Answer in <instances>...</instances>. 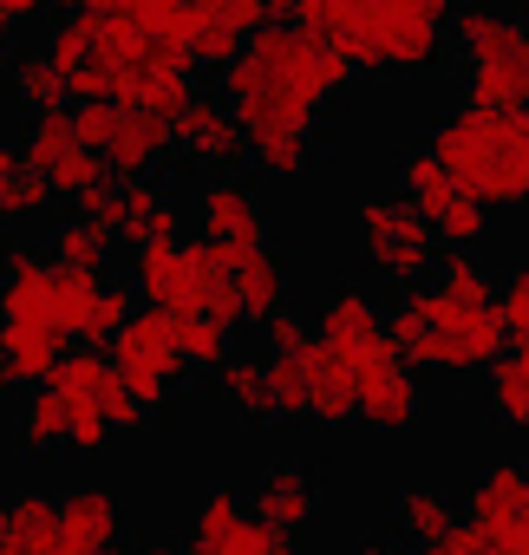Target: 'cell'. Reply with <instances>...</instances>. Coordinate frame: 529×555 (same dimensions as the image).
Returning a JSON list of instances; mask_svg holds the SVG:
<instances>
[{
	"label": "cell",
	"mask_w": 529,
	"mask_h": 555,
	"mask_svg": "<svg viewBox=\"0 0 529 555\" xmlns=\"http://www.w3.org/2000/svg\"><path fill=\"white\" fill-rule=\"evenodd\" d=\"M8 529H14V555H60V496H47V490L14 496Z\"/></svg>",
	"instance_id": "obj_27"
},
{
	"label": "cell",
	"mask_w": 529,
	"mask_h": 555,
	"mask_svg": "<svg viewBox=\"0 0 529 555\" xmlns=\"http://www.w3.org/2000/svg\"><path fill=\"white\" fill-rule=\"evenodd\" d=\"M392 529H399L405 542H418V548H444V542L464 529V516H457V503H451L444 490L418 483V490H405V496L392 503Z\"/></svg>",
	"instance_id": "obj_19"
},
{
	"label": "cell",
	"mask_w": 529,
	"mask_h": 555,
	"mask_svg": "<svg viewBox=\"0 0 529 555\" xmlns=\"http://www.w3.org/2000/svg\"><path fill=\"white\" fill-rule=\"evenodd\" d=\"M353 555H405V548H392V542H379V535H373V542H360Z\"/></svg>",
	"instance_id": "obj_51"
},
{
	"label": "cell",
	"mask_w": 529,
	"mask_h": 555,
	"mask_svg": "<svg viewBox=\"0 0 529 555\" xmlns=\"http://www.w3.org/2000/svg\"><path fill=\"white\" fill-rule=\"evenodd\" d=\"M0 353L14 360L21 386H47V379L60 373V360H66V340H60L53 327H21V321H0Z\"/></svg>",
	"instance_id": "obj_24"
},
{
	"label": "cell",
	"mask_w": 529,
	"mask_h": 555,
	"mask_svg": "<svg viewBox=\"0 0 529 555\" xmlns=\"http://www.w3.org/2000/svg\"><path fill=\"white\" fill-rule=\"evenodd\" d=\"M242 529H248V503L235 490H203V503L190 509V548L196 555H222Z\"/></svg>",
	"instance_id": "obj_25"
},
{
	"label": "cell",
	"mask_w": 529,
	"mask_h": 555,
	"mask_svg": "<svg viewBox=\"0 0 529 555\" xmlns=\"http://www.w3.org/2000/svg\"><path fill=\"white\" fill-rule=\"evenodd\" d=\"M53 196L60 190L27 164L21 144H0V222H34V216L53 209Z\"/></svg>",
	"instance_id": "obj_20"
},
{
	"label": "cell",
	"mask_w": 529,
	"mask_h": 555,
	"mask_svg": "<svg viewBox=\"0 0 529 555\" xmlns=\"http://www.w3.org/2000/svg\"><path fill=\"white\" fill-rule=\"evenodd\" d=\"M118 555H196V548H190V542H183V548H177V542H157V548H118Z\"/></svg>",
	"instance_id": "obj_48"
},
{
	"label": "cell",
	"mask_w": 529,
	"mask_h": 555,
	"mask_svg": "<svg viewBox=\"0 0 529 555\" xmlns=\"http://www.w3.org/2000/svg\"><path fill=\"white\" fill-rule=\"evenodd\" d=\"M0 555H14V529H8V503H0Z\"/></svg>",
	"instance_id": "obj_52"
},
{
	"label": "cell",
	"mask_w": 529,
	"mask_h": 555,
	"mask_svg": "<svg viewBox=\"0 0 529 555\" xmlns=\"http://www.w3.org/2000/svg\"><path fill=\"white\" fill-rule=\"evenodd\" d=\"M177 229H183V216H177V203L164 196V183L131 177V183H125L118 242H131V255H138V248H151V242H177Z\"/></svg>",
	"instance_id": "obj_17"
},
{
	"label": "cell",
	"mask_w": 529,
	"mask_h": 555,
	"mask_svg": "<svg viewBox=\"0 0 529 555\" xmlns=\"http://www.w3.org/2000/svg\"><path fill=\"white\" fill-rule=\"evenodd\" d=\"M170 144H177V138H170V118H157V112H125V125H118V138H112V151H105V164H112L118 183H131V177H151V164H157Z\"/></svg>",
	"instance_id": "obj_18"
},
{
	"label": "cell",
	"mask_w": 529,
	"mask_h": 555,
	"mask_svg": "<svg viewBox=\"0 0 529 555\" xmlns=\"http://www.w3.org/2000/svg\"><path fill=\"white\" fill-rule=\"evenodd\" d=\"M131 301H138V288H131V282H105V295H99V308H92V321H86L79 347H92V353H112V340H118V334H125V321L138 314Z\"/></svg>",
	"instance_id": "obj_34"
},
{
	"label": "cell",
	"mask_w": 529,
	"mask_h": 555,
	"mask_svg": "<svg viewBox=\"0 0 529 555\" xmlns=\"http://www.w3.org/2000/svg\"><path fill=\"white\" fill-rule=\"evenodd\" d=\"M125 535V503L99 483L60 496V555H118Z\"/></svg>",
	"instance_id": "obj_15"
},
{
	"label": "cell",
	"mask_w": 529,
	"mask_h": 555,
	"mask_svg": "<svg viewBox=\"0 0 529 555\" xmlns=\"http://www.w3.org/2000/svg\"><path fill=\"white\" fill-rule=\"evenodd\" d=\"M301 14V0H269V21H295Z\"/></svg>",
	"instance_id": "obj_50"
},
{
	"label": "cell",
	"mask_w": 529,
	"mask_h": 555,
	"mask_svg": "<svg viewBox=\"0 0 529 555\" xmlns=\"http://www.w3.org/2000/svg\"><path fill=\"white\" fill-rule=\"evenodd\" d=\"M431 288H444L451 301H470V308L503 301V288L490 282V268L477 261V248H444V255H438V274H431Z\"/></svg>",
	"instance_id": "obj_29"
},
{
	"label": "cell",
	"mask_w": 529,
	"mask_h": 555,
	"mask_svg": "<svg viewBox=\"0 0 529 555\" xmlns=\"http://www.w3.org/2000/svg\"><path fill=\"white\" fill-rule=\"evenodd\" d=\"M112 248H118V235H105V229H92V222H79V216H66V222L53 229V261H60V268L105 274V268H112Z\"/></svg>",
	"instance_id": "obj_30"
},
{
	"label": "cell",
	"mask_w": 529,
	"mask_h": 555,
	"mask_svg": "<svg viewBox=\"0 0 529 555\" xmlns=\"http://www.w3.org/2000/svg\"><path fill=\"white\" fill-rule=\"evenodd\" d=\"M14 386H21V373H14V360L0 353V399H14Z\"/></svg>",
	"instance_id": "obj_47"
},
{
	"label": "cell",
	"mask_w": 529,
	"mask_h": 555,
	"mask_svg": "<svg viewBox=\"0 0 529 555\" xmlns=\"http://www.w3.org/2000/svg\"><path fill=\"white\" fill-rule=\"evenodd\" d=\"M399 183H405V203H412L431 229H438V216L464 196V190H457V177L438 164V151H431V144H418V151H405V157H399Z\"/></svg>",
	"instance_id": "obj_22"
},
{
	"label": "cell",
	"mask_w": 529,
	"mask_h": 555,
	"mask_svg": "<svg viewBox=\"0 0 529 555\" xmlns=\"http://www.w3.org/2000/svg\"><path fill=\"white\" fill-rule=\"evenodd\" d=\"M483 229H490V209H483L477 196H457V203L438 216V242H444V248H477Z\"/></svg>",
	"instance_id": "obj_38"
},
{
	"label": "cell",
	"mask_w": 529,
	"mask_h": 555,
	"mask_svg": "<svg viewBox=\"0 0 529 555\" xmlns=\"http://www.w3.org/2000/svg\"><path fill=\"white\" fill-rule=\"evenodd\" d=\"M483 399H490V412H496V425H529V373L516 366V353H503L490 373H483Z\"/></svg>",
	"instance_id": "obj_32"
},
{
	"label": "cell",
	"mask_w": 529,
	"mask_h": 555,
	"mask_svg": "<svg viewBox=\"0 0 529 555\" xmlns=\"http://www.w3.org/2000/svg\"><path fill=\"white\" fill-rule=\"evenodd\" d=\"M196 27H229V34H261L269 27V0H183Z\"/></svg>",
	"instance_id": "obj_36"
},
{
	"label": "cell",
	"mask_w": 529,
	"mask_h": 555,
	"mask_svg": "<svg viewBox=\"0 0 529 555\" xmlns=\"http://www.w3.org/2000/svg\"><path fill=\"white\" fill-rule=\"evenodd\" d=\"M21 151H27V164H34L60 196H73V203H79L86 190L112 183V177H105L112 164H105L99 151H86V144H79V105L34 112V131H27V144H21Z\"/></svg>",
	"instance_id": "obj_9"
},
{
	"label": "cell",
	"mask_w": 529,
	"mask_h": 555,
	"mask_svg": "<svg viewBox=\"0 0 529 555\" xmlns=\"http://www.w3.org/2000/svg\"><path fill=\"white\" fill-rule=\"evenodd\" d=\"M451 47L464 60V99L490 112H529V21L496 0H457Z\"/></svg>",
	"instance_id": "obj_4"
},
{
	"label": "cell",
	"mask_w": 529,
	"mask_h": 555,
	"mask_svg": "<svg viewBox=\"0 0 529 555\" xmlns=\"http://www.w3.org/2000/svg\"><path fill=\"white\" fill-rule=\"evenodd\" d=\"M255 164L269 177H308L321 164V131H295V138H269L255 144Z\"/></svg>",
	"instance_id": "obj_37"
},
{
	"label": "cell",
	"mask_w": 529,
	"mask_h": 555,
	"mask_svg": "<svg viewBox=\"0 0 529 555\" xmlns=\"http://www.w3.org/2000/svg\"><path fill=\"white\" fill-rule=\"evenodd\" d=\"M418 555H444V548H418Z\"/></svg>",
	"instance_id": "obj_53"
},
{
	"label": "cell",
	"mask_w": 529,
	"mask_h": 555,
	"mask_svg": "<svg viewBox=\"0 0 529 555\" xmlns=\"http://www.w3.org/2000/svg\"><path fill=\"white\" fill-rule=\"evenodd\" d=\"M261 334H269V347H275V353H301V347L314 340V321H301L295 308H282V314H275L269 327H261Z\"/></svg>",
	"instance_id": "obj_44"
},
{
	"label": "cell",
	"mask_w": 529,
	"mask_h": 555,
	"mask_svg": "<svg viewBox=\"0 0 529 555\" xmlns=\"http://www.w3.org/2000/svg\"><path fill=\"white\" fill-rule=\"evenodd\" d=\"M464 509L503 555H529V464H490Z\"/></svg>",
	"instance_id": "obj_12"
},
{
	"label": "cell",
	"mask_w": 529,
	"mask_h": 555,
	"mask_svg": "<svg viewBox=\"0 0 529 555\" xmlns=\"http://www.w3.org/2000/svg\"><path fill=\"white\" fill-rule=\"evenodd\" d=\"M444 555H503V548H496V542H490V535H483L477 522H464V529H457V535L444 542Z\"/></svg>",
	"instance_id": "obj_45"
},
{
	"label": "cell",
	"mask_w": 529,
	"mask_h": 555,
	"mask_svg": "<svg viewBox=\"0 0 529 555\" xmlns=\"http://www.w3.org/2000/svg\"><path fill=\"white\" fill-rule=\"evenodd\" d=\"M386 327H392V347L405 353L412 373H451V379H470V373H490L503 353H509V327H503V308H470V301H451L444 288H405L392 308H386Z\"/></svg>",
	"instance_id": "obj_2"
},
{
	"label": "cell",
	"mask_w": 529,
	"mask_h": 555,
	"mask_svg": "<svg viewBox=\"0 0 529 555\" xmlns=\"http://www.w3.org/2000/svg\"><path fill=\"white\" fill-rule=\"evenodd\" d=\"M516 353H529V347H516Z\"/></svg>",
	"instance_id": "obj_54"
},
{
	"label": "cell",
	"mask_w": 529,
	"mask_h": 555,
	"mask_svg": "<svg viewBox=\"0 0 529 555\" xmlns=\"http://www.w3.org/2000/svg\"><path fill=\"white\" fill-rule=\"evenodd\" d=\"M222 399L248 418V425H275V392H269V360H255V353H235L222 373H216Z\"/></svg>",
	"instance_id": "obj_26"
},
{
	"label": "cell",
	"mask_w": 529,
	"mask_h": 555,
	"mask_svg": "<svg viewBox=\"0 0 529 555\" xmlns=\"http://www.w3.org/2000/svg\"><path fill=\"white\" fill-rule=\"evenodd\" d=\"M269 392H275V418H282V425L314 418V412H308V373H301V353H269Z\"/></svg>",
	"instance_id": "obj_35"
},
{
	"label": "cell",
	"mask_w": 529,
	"mask_h": 555,
	"mask_svg": "<svg viewBox=\"0 0 529 555\" xmlns=\"http://www.w3.org/2000/svg\"><path fill=\"white\" fill-rule=\"evenodd\" d=\"M222 86H229V112L242 118V131L255 144H269V138L314 131V118L353 86V60L314 40L301 21H269L261 34L242 40Z\"/></svg>",
	"instance_id": "obj_1"
},
{
	"label": "cell",
	"mask_w": 529,
	"mask_h": 555,
	"mask_svg": "<svg viewBox=\"0 0 529 555\" xmlns=\"http://www.w3.org/2000/svg\"><path fill=\"white\" fill-rule=\"evenodd\" d=\"M99 295H105V274H79V268H60L53 261V327H60V340H79L86 334Z\"/></svg>",
	"instance_id": "obj_28"
},
{
	"label": "cell",
	"mask_w": 529,
	"mask_h": 555,
	"mask_svg": "<svg viewBox=\"0 0 529 555\" xmlns=\"http://www.w3.org/2000/svg\"><path fill=\"white\" fill-rule=\"evenodd\" d=\"M235 295H242L248 321H261V327H269V321L288 308V255H282V248H261V255H248V261L235 268Z\"/></svg>",
	"instance_id": "obj_21"
},
{
	"label": "cell",
	"mask_w": 529,
	"mask_h": 555,
	"mask_svg": "<svg viewBox=\"0 0 529 555\" xmlns=\"http://www.w3.org/2000/svg\"><path fill=\"white\" fill-rule=\"evenodd\" d=\"M170 334H177V353L190 360V373H222L235 353H229V327H216L209 314H170Z\"/></svg>",
	"instance_id": "obj_31"
},
{
	"label": "cell",
	"mask_w": 529,
	"mask_h": 555,
	"mask_svg": "<svg viewBox=\"0 0 529 555\" xmlns=\"http://www.w3.org/2000/svg\"><path fill=\"white\" fill-rule=\"evenodd\" d=\"M301 373H308V412H314V425H327V431L360 425V386H353V366H347L321 334L301 347Z\"/></svg>",
	"instance_id": "obj_16"
},
{
	"label": "cell",
	"mask_w": 529,
	"mask_h": 555,
	"mask_svg": "<svg viewBox=\"0 0 529 555\" xmlns=\"http://www.w3.org/2000/svg\"><path fill=\"white\" fill-rule=\"evenodd\" d=\"M248 516L269 522L275 535H301L321 516V477H314V464H295V457L269 464V470L255 477V490H248Z\"/></svg>",
	"instance_id": "obj_13"
},
{
	"label": "cell",
	"mask_w": 529,
	"mask_h": 555,
	"mask_svg": "<svg viewBox=\"0 0 529 555\" xmlns=\"http://www.w3.org/2000/svg\"><path fill=\"white\" fill-rule=\"evenodd\" d=\"M314 334H321L353 373L373 366V360H386V353H399V347H392V327H386V314L373 308L366 288H334V295L314 308Z\"/></svg>",
	"instance_id": "obj_11"
},
{
	"label": "cell",
	"mask_w": 529,
	"mask_h": 555,
	"mask_svg": "<svg viewBox=\"0 0 529 555\" xmlns=\"http://www.w3.org/2000/svg\"><path fill=\"white\" fill-rule=\"evenodd\" d=\"M431 151L457 177V190L477 196L483 209L529 203V112H490L477 99H457L431 125Z\"/></svg>",
	"instance_id": "obj_3"
},
{
	"label": "cell",
	"mask_w": 529,
	"mask_h": 555,
	"mask_svg": "<svg viewBox=\"0 0 529 555\" xmlns=\"http://www.w3.org/2000/svg\"><path fill=\"white\" fill-rule=\"evenodd\" d=\"M14 92H21L34 112H60L73 86H66V73H60L47 53H21V60H14Z\"/></svg>",
	"instance_id": "obj_33"
},
{
	"label": "cell",
	"mask_w": 529,
	"mask_h": 555,
	"mask_svg": "<svg viewBox=\"0 0 529 555\" xmlns=\"http://www.w3.org/2000/svg\"><path fill=\"white\" fill-rule=\"evenodd\" d=\"M353 386H360V425L366 431H412L418 412H425V392H418L405 353H386V360L360 366Z\"/></svg>",
	"instance_id": "obj_14"
},
{
	"label": "cell",
	"mask_w": 529,
	"mask_h": 555,
	"mask_svg": "<svg viewBox=\"0 0 529 555\" xmlns=\"http://www.w3.org/2000/svg\"><path fill=\"white\" fill-rule=\"evenodd\" d=\"M196 229L203 242L216 248V261L235 274L248 255L269 248V216H261V196L242 183V177H209L196 190Z\"/></svg>",
	"instance_id": "obj_8"
},
{
	"label": "cell",
	"mask_w": 529,
	"mask_h": 555,
	"mask_svg": "<svg viewBox=\"0 0 529 555\" xmlns=\"http://www.w3.org/2000/svg\"><path fill=\"white\" fill-rule=\"evenodd\" d=\"M73 216H79V222H92V229H105V235H118V216H125V183H99V190H86V196L73 203Z\"/></svg>",
	"instance_id": "obj_39"
},
{
	"label": "cell",
	"mask_w": 529,
	"mask_h": 555,
	"mask_svg": "<svg viewBox=\"0 0 529 555\" xmlns=\"http://www.w3.org/2000/svg\"><path fill=\"white\" fill-rule=\"evenodd\" d=\"M8 60H14V21L0 14V66H8Z\"/></svg>",
	"instance_id": "obj_49"
},
{
	"label": "cell",
	"mask_w": 529,
	"mask_h": 555,
	"mask_svg": "<svg viewBox=\"0 0 529 555\" xmlns=\"http://www.w3.org/2000/svg\"><path fill=\"white\" fill-rule=\"evenodd\" d=\"M99 412L112 418V431H144V425H151V412H144V405H138V399H131V392L118 386V373H112V386H105Z\"/></svg>",
	"instance_id": "obj_43"
},
{
	"label": "cell",
	"mask_w": 529,
	"mask_h": 555,
	"mask_svg": "<svg viewBox=\"0 0 529 555\" xmlns=\"http://www.w3.org/2000/svg\"><path fill=\"white\" fill-rule=\"evenodd\" d=\"M522 8H529V0H522Z\"/></svg>",
	"instance_id": "obj_55"
},
{
	"label": "cell",
	"mask_w": 529,
	"mask_h": 555,
	"mask_svg": "<svg viewBox=\"0 0 529 555\" xmlns=\"http://www.w3.org/2000/svg\"><path fill=\"white\" fill-rule=\"evenodd\" d=\"M222 282H229V268L216 261V248L203 235L196 242H151L131 255V288L157 314H209Z\"/></svg>",
	"instance_id": "obj_5"
},
{
	"label": "cell",
	"mask_w": 529,
	"mask_h": 555,
	"mask_svg": "<svg viewBox=\"0 0 529 555\" xmlns=\"http://www.w3.org/2000/svg\"><path fill=\"white\" fill-rule=\"evenodd\" d=\"M170 138L190 164H203L209 177H235L242 157H255V138L242 131V118L229 112V99L216 92H190V105L170 118Z\"/></svg>",
	"instance_id": "obj_10"
},
{
	"label": "cell",
	"mask_w": 529,
	"mask_h": 555,
	"mask_svg": "<svg viewBox=\"0 0 529 555\" xmlns=\"http://www.w3.org/2000/svg\"><path fill=\"white\" fill-rule=\"evenodd\" d=\"M21 451H34V457L73 451V405L60 386H34V399L21 412Z\"/></svg>",
	"instance_id": "obj_23"
},
{
	"label": "cell",
	"mask_w": 529,
	"mask_h": 555,
	"mask_svg": "<svg viewBox=\"0 0 529 555\" xmlns=\"http://www.w3.org/2000/svg\"><path fill=\"white\" fill-rule=\"evenodd\" d=\"M222 555H301V548H295V535H275L269 522H255V516H248V529H242Z\"/></svg>",
	"instance_id": "obj_42"
},
{
	"label": "cell",
	"mask_w": 529,
	"mask_h": 555,
	"mask_svg": "<svg viewBox=\"0 0 529 555\" xmlns=\"http://www.w3.org/2000/svg\"><path fill=\"white\" fill-rule=\"evenodd\" d=\"M112 373H118V386H125V392H131L144 412H164V405L177 399L183 373H190V360L177 353L170 314H157V308H138V314L125 321V334L112 340Z\"/></svg>",
	"instance_id": "obj_7"
},
{
	"label": "cell",
	"mask_w": 529,
	"mask_h": 555,
	"mask_svg": "<svg viewBox=\"0 0 529 555\" xmlns=\"http://www.w3.org/2000/svg\"><path fill=\"white\" fill-rule=\"evenodd\" d=\"M47 8H53V0H0V14H8V21H34Z\"/></svg>",
	"instance_id": "obj_46"
},
{
	"label": "cell",
	"mask_w": 529,
	"mask_h": 555,
	"mask_svg": "<svg viewBox=\"0 0 529 555\" xmlns=\"http://www.w3.org/2000/svg\"><path fill=\"white\" fill-rule=\"evenodd\" d=\"M118 125H125V105H79V144L86 151H112V138H118Z\"/></svg>",
	"instance_id": "obj_41"
},
{
	"label": "cell",
	"mask_w": 529,
	"mask_h": 555,
	"mask_svg": "<svg viewBox=\"0 0 529 555\" xmlns=\"http://www.w3.org/2000/svg\"><path fill=\"white\" fill-rule=\"evenodd\" d=\"M360 248L366 261L386 274V282L405 295V288H425V274H438V229L405 203V196H366L360 203Z\"/></svg>",
	"instance_id": "obj_6"
},
{
	"label": "cell",
	"mask_w": 529,
	"mask_h": 555,
	"mask_svg": "<svg viewBox=\"0 0 529 555\" xmlns=\"http://www.w3.org/2000/svg\"><path fill=\"white\" fill-rule=\"evenodd\" d=\"M503 327H509V347H529V268H516L503 282Z\"/></svg>",
	"instance_id": "obj_40"
}]
</instances>
